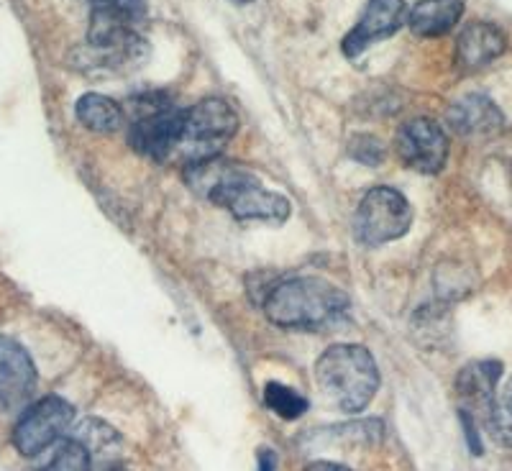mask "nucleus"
I'll use <instances>...</instances> for the list:
<instances>
[{
  "label": "nucleus",
  "mask_w": 512,
  "mask_h": 471,
  "mask_svg": "<svg viewBox=\"0 0 512 471\" xmlns=\"http://www.w3.org/2000/svg\"><path fill=\"white\" fill-rule=\"evenodd\" d=\"M182 172L187 187L195 195L218 208H226L241 221L285 223L290 218V200L285 195L267 190L251 172L226 159H208L185 167Z\"/></svg>",
  "instance_id": "obj_1"
},
{
  "label": "nucleus",
  "mask_w": 512,
  "mask_h": 471,
  "mask_svg": "<svg viewBox=\"0 0 512 471\" xmlns=\"http://www.w3.org/2000/svg\"><path fill=\"white\" fill-rule=\"evenodd\" d=\"M39 471H93V461H90V454L85 451V446L72 438V441L59 443L52 459L41 466Z\"/></svg>",
  "instance_id": "obj_17"
},
{
  "label": "nucleus",
  "mask_w": 512,
  "mask_h": 471,
  "mask_svg": "<svg viewBox=\"0 0 512 471\" xmlns=\"http://www.w3.org/2000/svg\"><path fill=\"white\" fill-rule=\"evenodd\" d=\"M277 469V454L272 448H262L259 451V471H274Z\"/></svg>",
  "instance_id": "obj_22"
},
{
  "label": "nucleus",
  "mask_w": 512,
  "mask_h": 471,
  "mask_svg": "<svg viewBox=\"0 0 512 471\" xmlns=\"http://www.w3.org/2000/svg\"><path fill=\"white\" fill-rule=\"evenodd\" d=\"M236 128L239 118L221 98H205L192 108H180L162 164L185 169L221 157Z\"/></svg>",
  "instance_id": "obj_3"
},
{
  "label": "nucleus",
  "mask_w": 512,
  "mask_h": 471,
  "mask_svg": "<svg viewBox=\"0 0 512 471\" xmlns=\"http://www.w3.org/2000/svg\"><path fill=\"white\" fill-rule=\"evenodd\" d=\"M305 471H349V469L341 464H333V461H315V464H310Z\"/></svg>",
  "instance_id": "obj_23"
},
{
  "label": "nucleus",
  "mask_w": 512,
  "mask_h": 471,
  "mask_svg": "<svg viewBox=\"0 0 512 471\" xmlns=\"http://www.w3.org/2000/svg\"><path fill=\"white\" fill-rule=\"evenodd\" d=\"M464 16V0H420L408 11L410 29L418 36L448 34Z\"/></svg>",
  "instance_id": "obj_13"
},
{
  "label": "nucleus",
  "mask_w": 512,
  "mask_h": 471,
  "mask_svg": "<svg viewBox=\"0 0 512 471\" xmlns=\"http://www.w3.org/2000/svg\"><path fill=\"white\" fill-rule=\"evenodd\" d=\"M448 126L461 136H495L505 118L487 95L469 93L448 108Z\"/></svg>",
  "instance_id": "obj_10"
},
{
  "label": "nucleus",
  "mask_w": 512,
  "mask_h": 471,
  "mask_svg": "<svg viewBox=\"0 0 512 471\" xmlns=\"http://www.w3.org/2000/svg\"><path fill=\"white\" fill-rule=\"evenodd\" d=\"M75 441H80L85 446V451L90 454V461H93V466H100V471L116 466L121 436L108 423H103L98 418H88L77 428Z\"/></svg>",
  "instance_id": "obj_14"
},
{
  "label": "nucleus",
  "mask_w": 512,
  "mask_h": 471,
  "mask_svg": "<svg viewBox=\"0 0 512 471\" xmlns=\"http://www.w3.org/2000/svg\"><path fill=\"white\" fill-rule=\"evenodd\" d=\"M484 423H487L489 436L495 438L500 446L512 448V413L502 402H492V408L484 413Z\"/></svg>",
  "instance_id": "obj_18"
},
{
  "label": "nucleus",
  "mask_w": 512,
  "mask_h": 471,
  "mask_svg": "<svg viewBox=\"0 0 512 471\" xmlns=\"http://www.w3.org/2000/svg\"><path fill=\"white\" fill-rule=\"evenodd\" d=\"M75 113L77 121L95 134H111V131H118L123 123L121 105L98 93L82 95L75 105Z\"/></svg>",
  "instance_id": "obj_15"
},
{
  "label": "nucleus",
  "mask_w": 512,
  "mask_h": 471,
  "mask_svg": "<svg viewBox=\"0 0 512 471\" xmlns=\"http://www.w3.org/2000/svg\"><path fill=\"white\" fill-rule=\"evenodd\" d=\"M264 402L272 413H277L285 420H297L300 415L308 413V400L303 395H297L295 390L285 387V384L269 382L264 390Z\"/></svg>",
  "instance_id": "obj_16"
},
{
  "label": "nucleus",
  "mask_w": 512,
  "mask_h": 471,
  "mask_svg": "<svg viewBox=\"0 0 512 471\" xmlns=\"http://www.w3.org/2000/svg\"><path fill=\"white\" fill-rule=\"evenodd\" d=\"M410 223H413V208L402 198V192L392 187H374L356 208L354 231L361 244L382 246L405 236Z\"/></svg>",
  "instance_id": "obj_5"
},
{
  "label": "nucleus",
  "mask_w": 512,
  "mask_h": 471,
  "mask_svg": "<svg viewBox=\"0 0 512 471\" xmlns=\"http://www.w3.org/2000/svg\"><path fill=\"white\" fill-rule=\"evenodd\" d=\"M507 41L492 24H469L456 41V62L461 70H479L505 52Z\"/></svg>",
  "instance_id": "obj_12"
},
{
  "label": "nucleus",
  "mask_w": 512,
  "mask_h": 471,
  "mask_svg": "<svg viewBox=\"0 0 512 471\" xmlns=\"http://www.w3.org/2000/svg\"><path fill=\"white\" fill-rule=\"evenodd\" d=\"M461 425H464L466 438H469V448H472L474 454H482V443H479V433H477V428H474L472 413L461 410Z\"/></svg>",
  "instance_id": "obj_21"
},
{
  "label": "nucleus",
  "mask_w": 512,
  "mask_h": 471,
  "mask_svg": "<svg viewBox=\"0 0 512 471\" xmlns=\"http://www.w3.org/2000/svg\"><path fill=\"white\" fill-rule=\"evenodd\" d=\"M500 402L512 413V379H510V384H507V390H505V395H502Z\"/></svg>",
  "instance_id": "obj_24"
},
{
  "label": "nucleus",
  "mask_w": 512,
  "mask_h": 471,
  "mask_svg": "<svg viewBox=\"0 0 512 471\" xmlns=\"http://www.w3.org/2000/svg\"><path fill=\"white\" fill-rule=\"evenodd\" d=\"M408 21V3L405 0H369L359 24L344 39L346 57H356L369 44L395 34Z\"/></svg>",
  "instance_id": "obj_9"
},
{
  "label": "nucleus",
  "mask_w": 512,
  "mask_h": 471,
  "mask_svg": "<svg viewBox=\"0 0 512 471\" xmlns=\"http://www.w3.org/2000/svg\"><path fill=\"white\" fill-rule=\"evenodd\" d=\"M315 382L331 408L361 413L379 390L377 361L364 346L336 344L315 364Z\"/></svg>",
  "instance_id": "obj_4"
},
{
  "label": "nucleus",
  "mask_w": 512,
  "mask_h": 471,
  "mask_svg": "<svg viewBox=\"0 0 512 471\" xmlns=\"http://www.w3.org/2000/svg\"><path fill=\"white\" fill-rule=\"evenodd\" d=\"M397 154L420 175H438L448 159V139L431 118H413L397 131Z\"/></svg>",
  "instance_id": "obj_7"
},
{
  "label": "nucleus",
  "mask_w": 512,
  "mask_h": 471,
  "mask_svg": "<svg viewBox=\"0 0 512 471\" xmlns=\"http://www.w3.org/2000/svg\"><path fill=\"white\" fill-rule=\"evenodd\" d=\"M103 471H123V469H116V466H111V469H103Z\"/></svg>",
  "instance_id": "obj_25"
},
{
  "label": "nucleus",
  "mask_w": 512,
  "mask_h": 471,
  "mask_svg": "<svg viewBox=\"0 0 512 471\" xmlns=\"http://www.w3.org/2000/svg\"><path fill=\"white\" fill-rule=\"evenodd\" d=\"M75 423V408L57 395L34 402L13 428V446L21 456H39Z\"/></svg>",
  "instance_id": "obj_6"
},
{
  "label": "nucleus",
  "mask_w": 512,
  "mask_h": 471,
  "mask_svg": "<svg viewBox=\"0 0 512 471\" xmlns=\"http://www.w3.org/2000/svg\"><path fill=\"white\" fill-rule=\"evenodd\" d=\"M36 390V369L29 351L0 336V413L24 408Z\"/></svg>",
  "instance_id": "obj_8"
},
{
  "label": "nucleus",
  "mask_w": 512,
  "mask_h": 471,
  "mask_svg": "<svg viewBox=\"0 0 512 471\" xmlns=\"http://www.w3.org/2000/svg\"><path fill=\"white\" fill-rule=\"evenodd\" d=\"M88 3L93 6V11L116 13L134 24H139L146 13V0H88Z\"/></svg>",
  "instance_id": "obj_19"
},
{
  "label": "nucleus",
  "mask_w": 512,
  "mask_h": 471,
  "mask_svg": "<svg viewBox=\"0 0 512 471\" xmlns=\"http://www.w3.org/2000/svg\"><path fill=\"white\" fill-rule=\"evenodd\" d=\"M233 3H251V0H233Z\"/></svg>",
  "instance_id": "obj_26"
},
{
  "label": "nucleus",
  "mask_w": 512,
  "mask_h": 471,
  "mask_svg": "<svg viewBox=\"0 0 512 471\" xmlns=\"http://www.w3.org/2000/svg\"><path fill=\"white\" fill-rule=\"evenodd\" d=\"M349 297L323 277H285L262 292V310L280 328H320L338 320Z\"/></svg>",
  "instance_id": "obj_2"
},
{
  "label": "nucleus",
  "mask_w": 512,
  "mask_h": 471,
  "mask_svg": "<svg viewBox=\"0 0 512 471\" xmlns=\"http://www.w3.org/2000/svg\"><path fill=\"white\" fill-rule=\"evenodd\" d=\"M351 157L359 159V162H367V164H377L379 159H382V146L377 144L374 139H369V136H361V139H356L354 144H351Z\"/></svg>",
  "instance_id": "obj_20"
},
{
  "label": "nucleus",
  "mask_w": 512,
  "mask_h": 471,
  "mask_svg": "<svg viewBox=\"0 0 512 471\" xmlns=\"http://www.w3.org/2000/svg\"><path fill=\"white\" fill-rule=\"evenodd\" d=\"M502 377V364L497 359H482L466 364L456 377V392L464 400L466 413H487L495 402L497 382Z\"/></svg>",
  "instance_id": "obj_11"
}]
</instances>
